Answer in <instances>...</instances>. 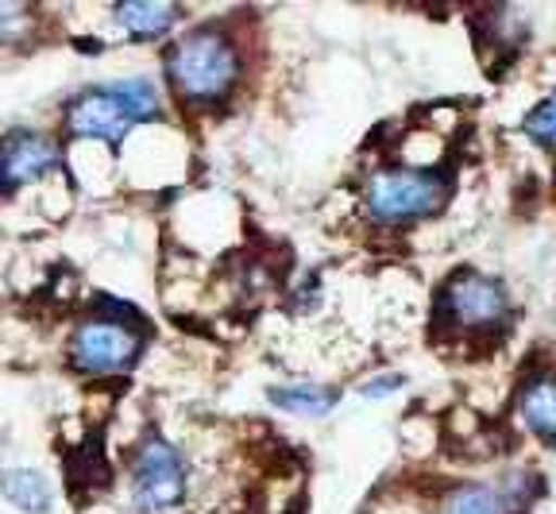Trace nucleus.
<instances>
[{"label":"nucleus","instance_id":"obj_13","mask_svg":"<svg viewBox=\"0 0 556 514\" xmlns=\"http://www.w3.org/2000/svg\"><path fill=\"white\" fill-rule=\"evenodd\" d=\"M109 86H113L121 109L131 116V124H148L163 113V101H159V89L151 78H116Z\"/></svg>","mask_w":556,"mask_h":514},{"label":"nucleus","instance_id":"obj_12","mask_svg":"<svg viewBox=\"0 0 556 514\" xmlns=\"http://www.w3.org/2000/svg\"><path fill=\"white\" fill-rule=\"evenodd\" d=\"M4 491H9L12 506H20L24 514L51 511V484L39 468H12L4 476Z\"/></svg>","mask_w":556,"mask_h":514},{"label":"nucleus","instance_id":"obj_3","mask_svg":"<svg viewBox=\"0 0 556 514\" xmlns=\"http://www.w3.org/2000/svg\"><path fill=\"white\" fill-rule=\"evenodd\" d=\"M186 456L166 437H143L139 453L131 456V506L139 514H159L182 503L186 496Z\"/></svg>","mask_w":556,"mask_h":514},{"label":"nucleus","instance_id":"obj_2","mask_svg":"<svg viewBox=\"0 0 556 514\" xmlns=\"http://www.w3.org/2000/svg\"><path fill=\"white\" fill-rule=\"evenodd\" d=\"M448 175L429 171V166H387L367 178V213L379 225H414L444 210L448 201Z\"/></svg>","mask_w":556,"mask_h":514},{"label":"nucleus","instance_id":"obj_9","mask_svg":"<svg viewBox=\"0 0 556 514\" xmlns=\"http://www.w3.org/2000/svg\"><path fill=\"white\" fill-rule=\"evenodd\" d=\"M113 20L124 27L128 39H159L182 20V9L178 4H159V0H139V4H116Z\"/></svg>","mask_w":556,"mask_h":514},{"label":"nucleus","instance_id":"obj_7","mask_svg":"<svg viewBox=\"0 0 556 514\" xmlns=\"http://www.w3.org/2000/svg\"><path fill=\"white\" fill-rule=\"evenodd\" d=\"M59 166V143L47 131L35 128H12L0 148V175H4V190H20V186L35 183V178L51 175Z\"/></svg>","mask_w":556,"mask_h":514},{"label":"nucleus","instance_id":"obj_6","mask_svg":"<svg viewBox=\"0 0 556 514\" xmlns=\"http://www.w3.org/2000/svg\"><path fill=\"white\" fill-rule=\"evenodd\" d=\"M131 116L121 109L116 101L113 86L104 82V86L93 89H81L74 101L66 105V131L70 136H89V140H104V143H121L128 136Z\"/></svg>","mask_w":556,"mask_h":514},{"label":"nucleus","instance_id":"obj_14","mask_svg":"<svg viewBox=\"0 0 556 514\" xmlns=\"http://www.w3.org/2000/svg\"><path fill=\"white\" fill-rule=\"evenodd\" d=\"M526 136L541 148H556V93L545 97L530 116H526Z\"/></svg>","mask_w":556,"mask_h":514},{"label":"nucleus","instance_id":"obj_11","mask_svg":"<svg viewBox=\"0 0 556 514\" xmlns=\"http://www.w3.org/2000/svg\"><path fill=\"white\" fill-rule=\"evenodd\" d=\"M267 399L287 414H302V418H325L332 406L340 402L337 387L321 384H287V387H270Z\"/></svg>","mask_w":556,"mask_h":514},{"label":"nucleus","instance_id":"obj_15","mask_svg":"<svg viewBox=\"0 0 556 514\" xmlns=\"http://www.w3.org/2000/svg\"><path fill=\"white\" fill-rule=\"evenodd\" d=\"M402 387H406V375L402 372H379V375H371L367 384H359V399L382 402V399H391V394H399Z\"/></svg>","mask_w":556,"mask_h":514},{"label":"nucleus","instance_id":"obj_1","mask_svg":"<svg viewBox=\"0 0 556 514\" xmlns=\"http://www.w3.org/2000/svg\"><path fill=\"white\" fill-rule=\"evenodd\" d=\"M170 89L190 105H213L232 93L240 78V54L220 27H193L166 51Z\"/></svg>","mask_w":556,"mask_h":514},{"label":"nucleus","instance_id":"obj_4","mask_svg":"<svg viewBox=\"0 0 556 514\" xmlns=\"http://www.w3.org/2000/svg\"><path fill=\"white\" fill-rule=\"evenodd\" d=\"M143 337L124 317H89L74 329L70 340V364L81 375H116L136 364Z\"/></svg>","mask_w":556,"mask_h":514},{"label":"nucleus","instance_id":"obj_5","mask_svg":"<svg viewBox=\"0 0 556 514\" xmlns=\"http://www.w3.org/2000/svg\"><path fill=\"white\" fill-rule=\"evenodd\" d=\"M441 310L464 329H498L510 317V298H506L503 283L479 271H464L452 275L448 287L441 290Z\"/></svg>","mask_w":556,"mask_h":514},{"label":"nucleus","instance_id":"obj_10","mask_svg":"<svg viewBox=\"0 0 556 514\" xmlns=\"http://www.w3.org/2000/svg\"><path fill=\"white\" fill-rule=\"evenodd\" d=\"M521 422L541 441H556V375H541L521 391Z\"/></svg>","mask_w":556,"mask_h":514},{"label":"nucleus","instance_id":"obj_8","mask_svg":"<svg viewBox=\"0 0 556 514\" xmlns=\"http://www.w3.org/2000/svg\"><path fill=\"white\" fill-rule=\"evenodd\" d=\"M526 476H510L503 484H464L448 496L444 514H514L526 499L518 496V484Z\"/></svg>","mask_w":556,"mask_h":514}]
</instances>
